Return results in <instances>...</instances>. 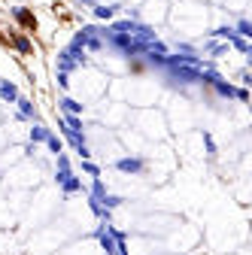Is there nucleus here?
I'll use <instances>...</instances> for the list:
<instances>
[{"label":"nucleus","mask_w":252,"mask_h":255,"mask_svg":"<svg viewBox=\"0 0 252 255\" xmlns=\"http://www.w3.org/2000/svg\"><path fill=\"white\" fill-rule=\"evenodd\" d=\"M15 18L24 24V34H37V18H34V12H30V9H18Z\"/></svg>","instance_id":"obj_1"},{"label":"nucleus","mask_w":252,"mask_h":255,"mask_svg":"<svg viewBox=\"0 0 252 255\" xmlns=\"http://www.w3.org/2000/svg\"><path fill=\"white\" fill-rule=\"evenodd\" d=\"M0 98H3V101H15V98H18L15 85H12V82H0Z\"/></svg>","instance_id":"obj_2"},{"label":"nucleus","mask_w":252,"mask_h":255,"mask_svg":"<svg viewBox=\"0 0 252 255\" xmlns=\"http://www.w3.org/2000/svg\"><path fill=\"white\" fill-rule=\"evenodd\" d=\"M113 12H116V6H101V3H94V15H98V18H113Z\"/></svg>","instance_id":"obj_3"},{"label":"nucleus","mask_w":252,"mask_h":255,"mask_svg":"<svg viewBox=\"0 0 252 255\" xmlns=\"http://www.w3.org/2000/svg\"><path fill=\"white\" fill-rule=\"evenodd\" d=\"M237 34H240L243 40H246V37L252 34V27H249V21H246V18H240V21H237Z\"/></svg>","instance_id":"obj_4"},{"label":"nucleus","mask_w":252,"mask_h":255,"mask_svg":"<svg viewBox=\"0 0 252 255\" xmlns=\"http://www.w3.org/2000/svg\"><path fill=\"white\" fill-rule=\"evenodd\" d=\"M79 3H85V6H94V3H98V0H79Z\"/></svg>","instance_id":"obj_5"}]
</instances>
